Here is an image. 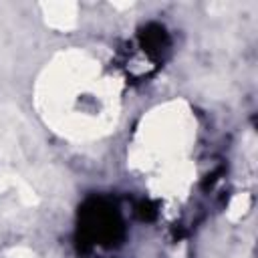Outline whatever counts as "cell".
<instances>
[{"label": "cell", "mask_w": 258, "mask_h": 258, "mask_svg": "<svg viewBox=\"0 0 258 258\" xmlns=\"http://www.w3.org/2000/svg\"><path fill=\"white\" fill-rule=\"evenodd\" d=\"M36 109L58 135L75 141L109 133L119 117V87L83 50L56 54L36 83Z\"/></svg>", "instance_id": "cell-1"}, {"label": "cell", "mask_w": 258, "mask_h": 258, "mask_svg": "<svg viewBox=\"0 0 258 258\" xmlns=\"http://www.w3.org/2000/svg\"><path fill=\"white\" fill-rule=\"evenodd\" d=\"M250 206H252V198H250V194H246V191L236 194V196L230 200L228 210H226L228 220H230V222H240V220L248 214Z\"/></svg>", "instance_id": "cell-5"}, {"label": "cell", "mask_w": 258, "mask_h": 258, "mask_svg": "<svg viewBox=\"0 0 258 258\" xmlns=\"http://www.w3.org/2000/svg\"><path fill=\"white\" fill-rule=\"evenodd\" d=\"M196 119L185 101H167L153 107L141 119L129 161L137 169L165 167L187 159L185 153L194 143Z\"/></svg>", "instance_id": "cell-2"}, {"label": "cell", "mask_w": 258, "mask_h": 258, "mask_svg": "<svg viewBox=\"0 0 258 258\" xmlns=\"http://www.w3.org/2000/svg\"><path fill=\"white\" fill-rule=\"evenodd\" d=\"M196 179V165L191 159H181L159 167L149 181V189L163 198H177L189 191Z\"/></svg>", "instance_id": "cell-3"}, {"label": "cell", "mask_w": 258, "mask_h": 258, "mask_svg": "<svg viewBox=\"0 0 258 258\" xmlns=\"http://www.w3.org/2000/svg\"><path fill=\"white\" fill-rule=\"evenodd\" d=\"M4 258H34V252L28 246H12L4 252Z\"/></svg>", "instance_id": "cell-6"}, {"label": "cell", "mask_w": 258, "mask_h": 258, "mask_svg": "<svg viewBox=\"0 0 258 258\" xmlns=\"http://www.w3.org/2000/svg\"><path fill=\"white\" fill-rule=\"evenodd\" d=\"M44 24L58 32H71L79 24V6L75 2H44L40 4Z\"/></svg>", "instance_id": "cell-4"}]
</instances>
